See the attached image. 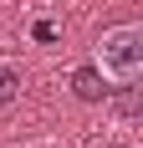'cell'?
Masks as SVG:
<instances>
[{
  "instance_id": "6da1fadb",
  "label": "cell",
  "mask_w": 143,
  "mask_h": 148,
  "mask_svg": "<svg viewBox=\"0 0 143 148\" xmlns=\"http://www.w3.org/2000/svg\"><path fill=\"white\" fill-rule=\"evenodd\" d=\"M92 66H97L113 87H133L143 77V26H113L97 36V51H92Z\"/></svg>"
},
{
  "instance_id": "277c9868",
  "label": "cell",
  "mask_w": 143,
  "mask_h": 148,
  "mask_svg": "<svg viewBox=\"0 0 143 148\" xmlns=\"http://www.w3.org/2000/svg\"><path fill=\"white\" fill-rule=\"evenodd\" d=\"M31 36H36L41 46H51V41L61 36V31H56V21H36V26H31Z\"/></svg>"
},
{
  "instance_id": "3957f363",
  "label": "cell",
  "mask_w": 143,
  "mask_h": 148,
  "mask_svg": "<svg viewBox=\"0 0 143 148\" xmlns=\"http://www.w3.org/2000/svg\"><path fill=\"white\" fill-rule=\"evenodd\" d=\"M21 87H26V77H21V66H10V61H0V107H10L15 97H21Z\"/></svg>"
},
{
  "instance_id": "7a4b0ae2",
  "label": "cell",
  "mask_w": 143,
  "mask_h": 148,
  "mask_svg": "<svg viewBox=\"0 0 143 148\" xmlns=\"http://www.w3.org/2000/svg\"><path fill=\"white\" fill-rule=\"evenodd\" d=\"M107 92H113V87H107V77H102L97 66H92V61L72 72V97H77V102H102Z\"/></svg>"
}]
</instances>
